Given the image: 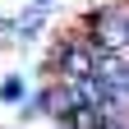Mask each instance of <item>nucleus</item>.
Instances as JSON below:
<instances>
[{
    "instance_id": "obj_1",
    "label": "nucleus",
    "mask_w": 129,
    "mask_h": 129,
    "mask_svg": "<svg viewBox=\"0 0 129 129\" xmlns=\"http://www.w3.org/2000/svg\"><path fill=\"white\" fill-rule=\"evenodd\" d=\"M55 69L64 83H83V78L97 74V46L83 42V37H64L55 46Z\"/></svg>"
},
{
    "instance_id": "obj_5",
    "label": "nucleus",
    "mask_w": 129,
    "mask_h": 129,
    "mask_svg": "<svg viewBox=\"0 0 129 129\" xmlns=\"http://www.w3.org/2000/svg\"><path fill=\"white\" fill-rule=\"evenodd\" d=\"M46 5H55V0H32V5H28V9H37V14H42Z\"/></svg>"
},
{
    "instance_id": "obj_6",
    "label": "nucleus",
    "mask_w": 129,
    "mask_h": 129,
    "mask_svg": "<svg viewBox=\"0 0 129 129\" xmlns=\"http://www.w3.org/2000/svg\"><path fill=\"white\" fill-rule=\"evenodd\" d=\"M124 97H129V83H124Z\"/></svg>"
},
{
    "instance_id": "obj_4",
    "label": "nucleus",
    "mask_w": 129,
    "mask_h": 129,
    "mask_svg": "<svg viewBox=\"0 0 129 129\" xmlns=\"http://www.w3.org/2000/svg\"><path fill=\"white\" fill-rule=\"evenodd\" d=\"M0 97H5V102H19L23 97V78H5V83H0Z\"/></svg>"
},
{
    "instance_id": "obj_2",
    "label": "nucleus",
    "mask_w": 129,
    "mask_h": 129,
    "mask_svg": "<svg viewBox=\"0 0 129 129\" xmlns=\"http://www.w3.org/2000/svg\"><path fill=\"white\" fill-rule=\"evenodd\" d=\"M74 106H83V102H78V88H74V83H64V78H60V83H51V88H42L37 97H32L23 115H37V111H42V115H55V120H64V115H69Z\"/></svg>"
},
{
    "instance_id": "obj_3",
    "label": "nucleus",
    "mask_w": 129,
    "mask_h": 129,
    "mask_svg": "<svg viewBox=\"0 0 129 129\" xmlns=\"http://www.w3.org/2000/svg\"><path fill=\"white\" fill-rule=\"evenodd\" d=\"M64 129H106V111L102 106H74L64 115Z\"/></svg>"
}]
</instances>
